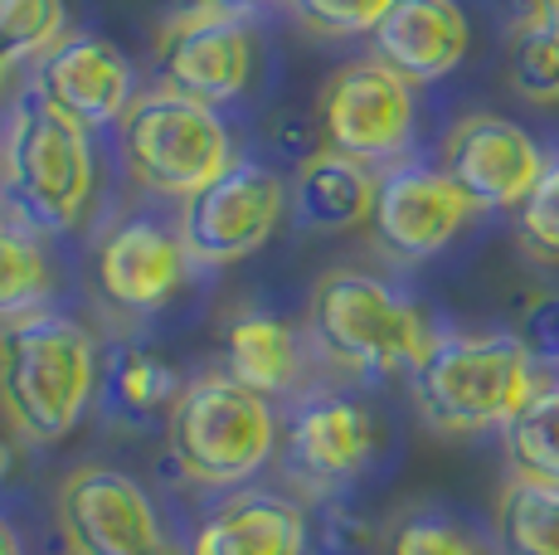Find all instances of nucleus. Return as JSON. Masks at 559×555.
I'll return each instance as SVG.
<instances>
[{
  "label": "nucleus",
  "mask_w": 559,
  "mask_h": 555,
  "mask_svg": "<svg viewBox=\"0 0 559 555\" xmlns=\"http://www.w3.org/2000/svg\"><path fill=\"white\" fill-rule=\"evenodd\" d=\"M98 386V346L73 317L35 312L0 327V414L29 444H53L83 420Z\"/></svg>",
  "instance_id": "f257e3e1"
},
{
  "label": "nucleus",
  "mask_w": 559,
  "mask_h": 555,
  "mask_svg": "<svg viewBox=\"0 0 559 555\" xmlns=\"http://www.w3.org/2000/svg\"><path fill=\"white\" fill-rule=\"evenodd\" d=\"M307 332L331 366L356 376H414L438 346L424 312L370 273L336 269L311 287Z\"/></svg>",
  "instance_id": "f03ea898"
},
{
  "label": "nucleus",
  "mask_w": 559,
  "mask_h": 555,
  "mask_svg": "<svg viewBox=\"0 0 559 555\" xmlns=\"http://www.w3.org/2000/svg\"><path fill=\"white\" fill-rule=\"evenodd\" d=\"M545 386L515 336H448L414 370V404L438 434L507 429Z\"/></svg>",
  "instance_id": "7ed1b4c3"
},
{
  "label": "nucleus",
  "mask_w": 559,
  "mask_h": 555,
  "mask_svg": "<svg viewBox=\"0 0 559 555\" xmlns=\"http://www.w3.org/2000/svg\"><path fill=\"white\" fill-rule=\"evenodd\" d=\"M93 146L79 122L25 93L0 142V190L29 229H73L93 200Z\"/></svg>",
  "instance_id": "20e7f679"
},
{
  "label": "nucleus",
  "mask_w": 559,
  "mask_h": 555,
  "mask_svg": "<svg viewBox=\"0 0 559 555\" xmlns=\"http://www.w3.org/2000/svg\"><path fill=\"white\" fill-rule=\"evenodd\" d=\"M277 424L267 400L234 376H200L166 410V444L186 477L234 487L267 463Z\"/></svg>",
  "instance_id": "39448f33"
},
{
  "label": "nucleus",
  "mask_w": 559,
  "mask_h": 555,
  "mask_svg": "<svg viewBox=\"0 0 559 555\" xmlns=\"http://www.w3.org/2000/svg\"><path fill=\"white\" fill-rule=\"evenodd\" d=\"M117 142H122L127 170L146 190L176 200H190L234 166V142L224 117L176 88L136 93L127 113L117 117Z\"/></svg>",
  "instance_id": "423d86ee"
},
{
  "label": "nucleus",
  "mask_w": 559,
  "mask_h": 555,
  "mask_svg": "<svg viewBox=\"0 0 559 555\" xmlns=\"http://www.w3.org/2000/svg\"><path fill=\"white\" fill-rule=\"evenodd\" d=\"M160 88L219 108L239 98L253 79V29L239 10L176 5L156 35Z\"/></svg>",
  "instance_id": "0eeeda50"
},
{
  "label": "nucleus",
  "mask_w": 559,
  "mask_h": 555,
  "mask_svg": "<svg viewBox=\"0 0 559 555\" xmlns=\"http://www.w3.org/2000/svg\"><path fill=\"white\" fill-rule=\"evenodd\" d=\"M287 210V190L273 170L234 162L180 210V244L195 263H239L273 239Z\"/></svg>",
  "instance_id": "6e6552de"
},
{
  "label": "nucleus",
  "mask_w": 559,
  "mask_h": 555,
  "mask_svg": "<svg viewBox=\"0 0 559 555\" xmlns=\"http://www.w3.org/2000/svg\"><path fill=\"white\" fill-rule=\"evenodd\" d=\"M59 531L69 555H176L152 497L103 463L73 468L59 487Z\"/></svg>",
  "instance_id": "1a4fd4ad"
},
{
  "label": "nucleus",
  "mask_w": 559,
  "mask_h": 555,
  "mask_svg": "<svg viewBox=\"0 0 559 555\" xmlns=\"http://www.w3.org/2000/svg\"><path fill=\"white\" fill-rule=\"evenodd\" d=\"M321 132L341 156H356L365 166L390 162L414 132V83L380 59L346 63L321 93Z\"/></svg>",
  "instance_id": "9d476101"
},
{
  "label": "nucleus",
  "mask_w": 559,
  "mask_h": 555,
  "mask_svg": "<svg viewBox=\"0 0 559 555\" xmlns=\"http://www.w3.org/2000/svg\"><path fill=\"white\" fill-rule=\"evenodd\" d=\"M545 166L550 162L535 137L497 113L462 117L443 142V170L472 200V210H521Z\"/></svg>",
  "instance_id": "9b49d317"
},
{
  "label": "nucleus",
  "mask_w": 559,
  "mask_h": 555,
  "mask_svg": "<svg viewBox=\"0 0 559 555\" xmlns=\"http://www.w3.org/2000/svg\"><path fill=\"white\" fill-rule=\"evenodd\" d=\"M472 220V200L448 180L443 166H394L380 176L374 190L370 239L390 259L418 263L443 253Z\"/></svg>",
  "instance_id": "f8f14e48"
},
{
  "label": "nucleus",
  "mask_w": 559,
  "mask_h": 555,
  "mask_svg": "<svg viewBox=\"0 0 559 555\" xmlns=\"http://www.w3.org/2000/svg\"><path fill=\"white\" fill-rule=\"evenodd\" d=\"M35 93L53 113L69 122L103 127L127 113L132 103V69H127L122 49L107 45L98 35H69L53 55L35 69Z\"/></svg>",
  "instance_id": "ddd939ff"
},
{
  "label": "nucleus",
  "mask_w": 559,
  "mask_h": 555,
  "mask_svg": "<svg viewBox=\"0 0 559 555\" xmlns=\"http://www.w3.org/2000/svg\"><path fill=\"white\" fill-rule=\"evenodd\" d=\"M472 29L457 0H394L370 29V59L394 69L404 83H433L467 59Z\"/></svg>",
  "instance_id": "4468645a"
},
{
  "label": "nucleus",
  "mask_w": 559,
  "mask_h": 555,
  "mask_svg": "<svg viewBox=\"0 0 559 555\" xmlns=\"http://www.w3.org/2000/svg\"><path fill=\"white\" fill-rule=\"evenodd\" d=\"M374 444H380V429L365 404L346 400V394H321L293 414L283 453L293 477L311 487H336L370 463Z\"/></svg>",
  "instance_id": "2eb2a0df"
},
{
  "label": "nucleus",
  "mask_w": 559,
  "mask_h": 555,
  "mask_svg": "<svg viewBox=\"0 0 559 555\" xmlns=\"http://www.w3.org/2000/svg\"><path fill=\"white\" fill-rule=\"evenodd\" d=\"M186 244L180 234H166L152 220L117 224L98 249V283L127 312H156L176 297L186 278Z\"/></svg>",
  "instance_id": "dca6fc26"
},
{
  "label": "nucleus",
  "mask_w": 559,
  "mask_h": 555,
  "mask_svg": "<svg viewBox=\"0 0 559 555\" xmlns=\"http://www.w3.org/2000/svg\"><path fill=\"white\" fill-rule=\"evenodd\" d=\"M302 546H307V521L293 501L243 493L229 497L195 531L190 555H302Z\"/></svg>",
  "instance_id": "f3484780"
},
{
  "label": "nucleus",
  "mask_w": 559,
  "mask_h": 555,
  "mask_svg": "<svg viewBox=\"0 0 559 555\" xmlns=\"http://www.w3.org/2000/svg\"><path fill=\"white\" fill-rule=\"evenodd\" d=\"M374 190H380V176L370 166L321 146L297 166V215L307 229L321 234L360 229L374 215Z\"/></svg>",
  "instance_id": "a211bd4d"
},
{
  "label": "nucleus",
  "mask_w": 559,
  "mask_h": 555,
  "mask_svg": "<svg viewBox=\"0 0 559 555\" xmlns=\"http://www.w3.org/2000/svg\"><path fill=\"white\" fill-rule=\"evenodd\" d=\"M224 361L239 386L273 400V394L293 390L302 376V341L277 317H234L224 332Z\"/></svg>",
  "instance_id": "6ab92c4d"
},
{
  "label": "nucleus",
  "mask_w": 559,
  "mask_h": 555,
  "mask_svg": "<svg viewBox=\"0 0 559 555\" xmlns=\"http://www.w3.org/2000/svg\"><path fill=\"white\" fill-rule=\"evenodd\" d=\"M69 39L63 0H0V93L10 73L45 63Z\"/></svg>",
  "instance_id": "aec40b11"
},
{
  "label": "nucleus",
  "mask_w": 559,
  "mask_h": 555,
  "mask_svg": "<svg viewBox=\"0 0 559 555\" xmlns=\"http://www.w3.org/2000/svg\"><path fill=\"white\" fill-rule=\"evenodd\" d=\"M507 458L515 477L559 487V380H545L507 424Z\"/></svg>",
  "instance_id": "412c9836"
},
{
  "label": "nucleus",
  "mask_w": 559,
  "mask_h": 555,
  "mask_svg": "<svg viewBox=\"0 0 559 555\" xmlns=\"http://www.w3.org/2000/svg\"><path fill=\"white\" fill-rule=\"evenodd\" d=\"M497 541L507 555H559V487L511 477L497 501Z\"/></svg>",
  "instance_id": "4be33fe9"
},
{
  "label": "nucleus",
  "mask_w": 559,
  "mask_h": 555,
  "mask_svg": "<svg viewBox=\"0 0 559 555\" xmlns=\"http://www.w3.org/2000/svg\"><path fill=\"white\" fill-rule=\"evenodd\" d=\"M112 400L122 404V410L132 414H146V410H170V404L180 400V376L176 366H170L166 356H156V351L146 346H122L112 351Z\"/></svg>",
  "instance_id": "5701e85b"
},
{
  "label": "nucleus",
  "mask_w": 559,
  "mask_h": 555,
  "mask_svg": "<svg viewBox=\"0 0 559 555\" xmlns=\"http://www.w3.org/2000/svg\"><path fill=\"white\" fill-rule=\"evenodd\" d=\"M507 79L525 103H559V45L515 20L511 29V55H507Z\"/></svg>",
  "instance_id": "b1692460"
},
{
  "label": "nucleus",
  "mask_w": 559,
  "mask_h": 555,
  "mask_svg": "<svg viewBox=\"0 0 559 555\" xmlns=\"http://www.w3.org/2000/svg\"><path fill=\"white\" fill-rule=\"evenodd\" d=\"M49 293V263L45 253L35 249L20 234H5L0 239V317H25L35 312V303Z\"/></svg>",
  "instance_id": "393cba45"
},
{
  "label": "nucleus",
  "mask_w": 559,
  "mask_h": 555,
  "mask_svg": "<svg viewBox=\"0 0 559 555\" xmlns=\"http://www.w3.org/2000/svg\"><path fill=\"white\" fill-rule=\"evenodd\" d=\"M384 555H481L457 521L438 511H408L384 531Z\"/></svg>",
  "instance_id": "a878e982"
},
{
  "label": "nucleus",
  "mask_w": 559,
  "mask_h": 555,
  "mask_svg": "<svg viewBox=\"0 0 559 555\" xmlns=\"http://www.w3.org/2000/svg\"><path fill=\"white\" fill-rule=\"evenodd\" d=\"M390 5L394 0H293L297 20H302L307 29H317V35H336V39L370 35Z\"/></svg>",
  "instance_id": "bb28decb"
},
{
  "label": "nucleus",
  "mask_w": 559,
  "mask_h": 555,
  "mask_svg": "<svg viewBox=\"0 0 559 555\" xmlns=\"http://www.w3.org/2000/svg\"><path fill=\"white\" fill-rule=\"evenodd\" d=\"M515 215H521L515 224H521L525 249L540 253V259H559V162L545 166V176L535 180V190Z\"/></svg>",
  "instance_id": "cd10ccee"
},
{
  "label": "nucleus",
  "mask_w": 559,
  "mask_h": 555,
  "mask_svg": "<svg viewBox=\"0 0 559 555\" xmlns=\"http://www.w3.org/2000/svg\"><path fill=\"white\" fill-rule=\"evenodd\" d=\"M515 341L535 366H559V293H535L515 317Z\"/></svg>",
  "instance_id": "c85d7f7f"
},
{
  "label": "nucleus",
  "mask_w": 559,
  "mask_h": 555,
  "mask_svg": "<svg viewBox=\"0 0 559 555\" xmlns=\"http://www.w3.org/2000/svg\"><path fill=\"white\" fill-rule=\"evenodd\" d=\"M521 20H525L531 29H540L550 45H559V0H525Z\"/></svg>",
  "instance_id": "c756f323"
},
{
  "label": "nucleus",
  "mask_w": 559,
  "mask_h": 555,
  "mask_svg": "<svg viewBox=\"0 0 559 555\" xmlns=\"http://www.w3.org/2000/svg\"><path fill=\"white\" fill-rule=\"evenodd\" d=\"M176 5H214V10H253V5H273V0H176Z\"/></svg>",
  "instance_id": "7c9ffc66"
},
{
  "label": "nucleus",
  "mask_w": 559,
  "mask_h": 555,
  "mask_svg": "<svg viewBox=\"0 0 559 555\" xmlns=\"http://www.w3.org/2000/svg\"><path fill=\"white\" fill-rule=\"evenodd\" d=\"M0 555H20V541H15V531L5 527V517H0Z\"/></svg>",
  "instance_id": "2f4dec72"
},
{
  "label": "nucleus",
  "mask_w": 559,
  "mask_h": 555,
  "mask_svg": "<svg viewBox=\"0 0 559 555\" xmlns=\"http://www.w3.org/2000/svg\"><path fill=\"white\" fill-rule=\"evenodd\" d=\"M10 463H15V453H10V444H5V439H0V477H5V473H10Z\"/></svg>",
  "instance_id": "473e14b6"
},
{
  "label": "nucleus",
  "mask_w": 559,
  "mask_h": 555,
  "mask_svg": "<svg viewBox=\"0 0 559 555\" xmlns=\"http://www.w3.org/2000/svg\"><path fill=\"white\" fill-rule=\"evenodd\" d=\"M5 234H10V229H5V220H0V239H5Z\"/></svg>",
  "instance_id": "72a5a7b5"
}]
</instances>
